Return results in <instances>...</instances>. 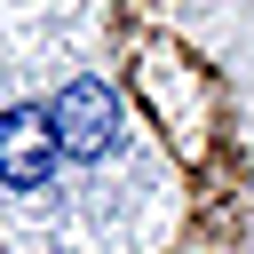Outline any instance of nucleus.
<instances>
[{"label": "nucleus", "mask_w": 254, "mask_h": 254, "mask_svg": "<svg viewBox=\"0 0 254 254\" xmlns=\"http://www.w3.org/2000/svg\"><path fill=\"white\" fill-rule=\"evenodd\" d=\"M48 119H56V143H64L71 159H111V151H119V103H111L103 79H71V87L48 103Z\"/></svg>", "instance_id": "nucleus-1"}, {"label": "nucleus", "mask_w": 254, "mask_h": 254, "mask_svg": "<svg viewBox=\"0 0 254 254\" xmlns=\"http://www.w3.org/2000/svg\"><path fill=\"white\" fill-rule=\"evenodd\" d=\"M64 167V143H56V119L48 111H0V183L8 190H48Z\"/></svg>", "instance_id": "nucleus-2"}]
</instances>
